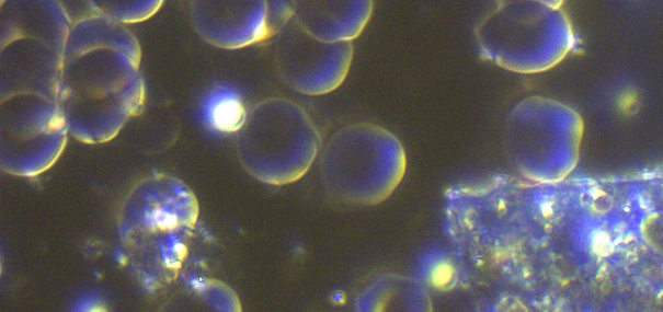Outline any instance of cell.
<instances>
[{"instance_id":"3","label":"cell","mask_w":663,"mask_h":312,"mask_svg":"<svg viewBox=\"0 0 663 312\" xmlns=\"http://www.w3.org/2000/svg\"><path fill=\"white\" fill-rule=\"evenodd\" d=\"M405 167L399 139L382 126L359 122L343 126L328 140L320 159V177L331 199L348 206H374L393 193Z\"/></svg>"},{"instance_id":"11","label":"cell","mask_w":663,"mask_h":312,"mask_svg":"<svg viewBox=\"0 0 663 312\" xmlns=\"http://www.w3.org/2000/svg\"><path fill=\"white\" fill-rule=\"evenodd\" d=\"M454 280V268L445 262L437 263L431 270V281L436 288L448 287Z\"/></svg>"},{"instance_id":"8","label":"cell","mask_w":663,"mask_h":312,"mask_svg":"<svg viewBox=\"0 0 663 312\" xmlns=\"http://www.w3.org/2000/svg\"><path fill=\"white\" fill-rule=\"evenodd\" d=\"M202 112L208 127L221 132H238L248 115L240 95L225 86L209 92Z\"/></svg>"},{"instance_id":"5","label":"cell","mask_w":663,"mask_h":312,"mask_svg":"<svg viewBox=\"0 0 663 312\" xmlns=\"http://www.w3.org/2000/svg\"><path fill=\"white\" fill-rule=\"evenodd\" d=\"M354 55L351 42L325 43L305 32L292 19L276 35L274 66L292 90L323 95L345 80Z\"/></svg>"},{"instance_id":"2","label":"cell","mask_w":663,"mask_h":312,"mask_svg":"<svg viewBox=\"0 0 663 312\" xmlns=\"http://www.w3.org/2000/svg\"><path fill=\"white\" fill-rule=\"evenodd\" d=\"M198 203L182 181L155 173L125 196L117 231L122 254L144 289L157 292L175 281L195 239Z\"/></svg>"},{"instance_id":"4","label":"cell","mask_w":663,"mask_h":312,"mask_svg":"<svg viewBox=\"0 0 663 312\" xmlns=\"http://www.w3.org/2000/svg\"><path fill=\"white\" fill-rule=\"evenodd\" d=\"M320 143L319 130L300 104L272 96L248 112L237 135L236 152L251 176L279 186L294 183L308 172Z\"/></svg>"},{"instance_id":"10","label":"cell","mask_w":663,"mask_h":312,"mask_svg":"<svg viewBox=\"0 0 663 312\" xmlns=\"http://www.w3.org/2000/svg\"><path fill=\"white\" fill-rule=\"evenodd\" d=\"M162 1H88L92 14L107 16L119 23H134L150 18Z\"/></svg>"},{"instance_id":"7","label":"cell","mask_w":663,"mask_h":312,"mask_svg":"<svg viewBox=\"0 0 663 312\" xmlns=\"http://www.w3.org/2000/svg\"><path fill=\"white\" fill-rule=\"evenodd\" d=\"M373 1H294V21L325 43L352 42L373 13Z\"/></svg>"},{"instance_id":"6","label":"cell","mask_w":663,"mask_h":312,"mask_svg":"<svg viewBox=\"0 0 663 312\" xmlns=\"http://www.w3.org/2000/svg\"><path fill=\"white\" fill-rule=\"evenodd\" d=\"M192 22L207 43L238 49L264 42L293 19L294 1H219L191 2Z\"/></svg>"},{"instance_id":"9","label":"cell","mask_w":663,"mask_h":312,"mask_svg":"<svg viewBox=\"0 0 663 312\" xmlns=\"http://www.w3.org/2000/svg\"><path fill=\"white\" fill-rule=\"evenodd\" d=\"M405 280L395 275H382L367 286L357 298L358 311L403 310Z\"/></svg>"},{"instance_id":"1","label":"cell","mask_w":663,"mask_h":312,"mask_svg":"<svg viewBox=\"0 0 663 312\" xmlns=\"http://www.w3.org/2000/svg\"><path fill=\"white\" fill-rule=\"evenodd\" d=\"M140 46L119 22L91 14L71 24L57 101L68 131L85 143L112 139L144 105Z\"/></svg>"}]
</instances>
